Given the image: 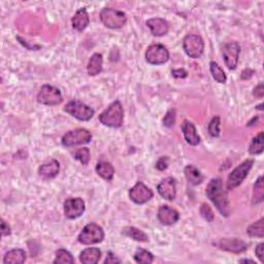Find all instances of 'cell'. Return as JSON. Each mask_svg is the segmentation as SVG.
Listing matches in <instances>:
<instances>
[{"label":"cell","mask_w":264,"mask_h":264,"mask_svg":"<svg viewBox=\"0 0 264 264\" xmlns=\"http://www.w3.org/2000/svg\"><path fill=\"white\" fill-rule=\"evenodd\" d=\"M207 196L214 203L223 217H229L231 213L230 202L228 199L227 191L224 189L223 183L220 178L211 180L207 187Z\"/></svg>","instance_id":"cell-1"},{"label":"cell","mask_w":264,"mask_h":264,"mask_svg":"<svg viewBox=\"0 0 264 264\" xmlns=\"http://www.w3.org/2000/svg\"><path fill=\"white\" fill-rule=\"evenodd\" d=\"M99 122L111 128H119L123 125L124 110L121 102L116 100L111 103L106 110H104L98 117Z\"/></svg>","instance_id":"cell-2"},{"label":"cell","mask_w":264,"mask_h":264,"mask_svg":"<svg viewBox=\"0 0 264 264\" xmlns=\"http://www.w3.org/2000/svg\"><path fill=\"white\" fill-rule=\"evenodd\" d=\"M104 240L103 228L96 223H89L83 228L77 237V240L85 246L99 243Z\"/></svg>","instance_id":"cell-3"},{"label":"cell","mask_w":264,"mask_h":264,"mask_svg":"<svg viewBox=\"0 0 264 264\" xmlns=\"http://www.w3.org/2000/svg\"><path fill=\"white\" fill-rule=\"evenodd\" d=\"M100 20L103 25L111 29H120L127 23V16L124 12L112 7H104L100 12Z\"/></svg>","instance_id":"cell-4"},{"label":"cell","mask_w":264,"mask_h":264,"mask_svg":"<svg viewBox=\"0 0 264 264\" xmlns=\"http://www.w3.org/2000/svg\"><path fill=\"white\" fill-rule=\"evenodd\" d=\"M253 164H254L253 159H247L231 171L227 179L226 184L227 190H234L236 188H238L240 185H241L243 180L248 177L250 170L253 168Z\"/></svg>","instance_id":"cell-5"},{"label":"cell","mask_w":264,"mask_h":264,"mask_svg":"<svg viewBox=\"0 0 264 264\" xmlns=\"http://www.w3.org/2000/svg\"><path fill=\"white\" fill-rule=\"evenodd\" d=\"M92 141V133L85 128H77L66 132L61 140V144L65 148H72L79 144H89Z\"/></svg>","instance_id":"cell-6"},{"label":"cell","mask_w":264,"mask_h":264,"mask_svg":"<svg viewBox=\"0 0 264 264\" xmlns=\"http://www.w3.org/2000/svg\"><path fill=\"white\" fill-rule=\"evenodd\" d=\"M64 112L72 116L73 118L83 122L90 121L95 114L94 110L91 109L90 106H88L87 104L77 100L68 102L64 106Z\"/></svg>","instance_id":"cell-7"},{"label":"cell","mask_w":264,"mask_h":264,"mask_svg":"<svg viewBox=\"0 0 264 264\" xmlns=\"http://www.w3.org/2000/svg\"><path fill=\"white\" fill-rule=\"evenodd\" d=\"M63 100L61 91L51 85H44L37 94V101L48 106L60 104Z\"/></svg>","instance_id":"cell-8"},{"label":"cell","mask_w":264,"mask_h":264,"mask_svg":"<svg viewBox=\"0 0 264 264\" xmlns=\"http://www.w3.org/2000/svg\"><path fill=\"white\" fill-rule=\"evenodd\" d=\"M145 60L151 65H162L169 60V52L163 45H151L145 51Z\"/></svg>","instance_id":"cell-9"},{"label":"cell","mask_w":264,"mask_h":264,"mask_svg":"<svg viewBox=\"0 0 264 264\" xmlns=\"http://www.w3.org/2000/svg\"><path fill=\"white\" fill-rule=\"evenodd\" d=\"M183 48L190 58L197 59L203 54L204 42L197 34H188L183 41Z\"/></svg>","instance_id":"cell-10"},{"label":"cell","mask_w":264,"mask_h":264,"mask_svg":"<svg viewBox=\"0 0 264 264\" xmlns=\"http://www.w3.org/2000/svg\"><path fill=\"white\" fill-rule=\"evenodd\" d=\"M240 53V47L237 42H230L225 44L222 50L224 62L230 71L236 70L239 64V57Z\"/></svg>","instance_id":"cell-11"},{"label":"cell","mask_w":264,"mask_h":264,"mask_svg":"<svg viewBox=\"0 0 264 264\" xmlns=\"http://www.w3.org/2000/svg\"><path fill=\"white\" fill-rule=\"evenodd\" d=\"M154 196L153 191L143 182L136 183L129 190V198L136 204H144Z\"/></svg>","instance_id":"cell-12"},{"label":"cell","mask_w":264,"mask_h":264,"mask_svg":"<svg viewBox=\"0 0 264 264\" xmlns=\"http://www.w3.org/2000/svg\"><path fill=\"white\" fill-rule=\"evenodd\" d=\"M85 202L82 198H68L64 202V215L67 219L74 220L85 213Z\"/></svg>","instance_id":"cell-13"},{"label":"cell","mask_w":264,"mask_h":264,"mask_svg":"<svg viewBox=\"0 0 264 264\" xmlns=\"http://www.w3.org/2000/svg\"><path fill=\"white\" fill-rule=\"evenodd\" d=\"M216 244L219 247V249L234 254L243 253L248 249V243L246 241H243L240 239H234V238L221 239Z\"/></svg>","instance_id":"cell-14"},{"label":"cell","mask_w":264,"mask_h":264,"mask_svg":"<svg viewBox=\"0 0 264 264\" xmlns=\"http://www.w3.org/2000/svg\"><path fill=\"white\" fill-rule=\"evenodd\" d=\"M157 191L160 196L166 200H173L177 195V185L173 178H166L157 186Z\"/></svg>","instance_id":"cell-15"},{"label":"cell","mask_w":264,"mask_h":264,"mask_svg":"<svg viewBox=\"0 0 264 264\" xmlns=\"http://www.w3.org/2000/svg\"><path fill=\"white\" fill-rule=\"evenodd\" d=\"M158 220L161 224L169 226L177 223L180 219V214L177 210L170 208L169 205H161L158 210Z\"/></svg>","instance_id":"cell-16"},{"label":"cell","mask_w":264,"mask_h":264,"mask_svg":"<svg viewBox=\"0 0 264 264\" xmlns=\"http://www.w3.org/2000/svg\"><path fill=\"white\" fill-rule=\"evenodd\" d=\"M60 171V164L56 159H50L43 163L40 168H38V173L45 180H51L56 178L58 173Z\"/></svg>","instance_id":"cell-17"},{"label":"cell","mask_w":264,"mask_h":264,"mask_svg":"<svg viewBox=\"0 0 264 264\" xmlns=\"http://www.w3.org/2000/svg\"><path fill=\"white\" fill-rule=\"evenodd\" d=\"M146 25L150 28L151 33L154 36H164L169 31V24L162 18H153L146 21Z\"/></svg>","instance_id":"cell-18"},{"label":"cell","mask_w":264,"mask_h":264,"mask_svg":"<svg viewBox=\"0 0 264 264\" xmlns=\"http://www.w3.org/2000/svg\"><path fill=\"white\" fill-rule=\"evenodd\" d=\"M182 131L184 134L185 141L187 142L188 144L190 145H197L200 143V136L198 135L196 128H195V126L192 122L185 120L183 125H182Z\"/></svg>","instance_id":"cell-19"},{"label":"cell","mask_w":264,"mask_h":264,"mask_svg":"<svg viewBox=\"0 0 264 264\" xmlns=\"http://www.w3.org/2000/svg\"><path fill=\"white\" fill-rule=\"evenodd\" d=\"M72 28L79 32L84 31L88 27V25H89L90 23V18L85 7L80 8L79 11H76V13L72 19Z\"/></svg>","instance_id":"cell-20"},{"label":"cell","mask_w":264,"mask_h":264,"mask_svg":"<svg viewBox=\"0 0 264 264\" xmlns=\"http://www.w3.org/2000/svg\"><path fill=\"white\" fill-rule=\"evenodd\" d=\"M103 57L99 53H95L91 56L89 62L87 65V72L90 76H95L102 72Z\"/></svg>","instance_id":"cell-21"},{"label":"cell","mask_w":264,"mask_h":264,"mask_svg":"<svg viewBox=\"0 0 264 264\" xmlns=\"http://www.w3.org/2000/svg\"><path fill=\"white\" fill-rule=\"evenodd\" d=\"M101 258V251L98 248H88L80 254V261L84 264H96Z\"/></svg>","instance_id":"cell-22"},{"label":"cell","mask_w":264,"mask_h":264,"mask_svg":"<svg viewBox=\"0 0 264 264\" xmlns=\"http://www.w3.org/2000/svg\"><path fill=\"white\" fill-rule=\"evenodd\" d=\"M27 255L26 252L22 249H14L8 251L4 257H3V263L4 264H22L26 261Z\"/></svg>","instance_id":"cell-23"},{"label":"cell","mask_w":264,"mask_h":264,"mask_svg":"<svg viewBox=\"0 0 264 264\" xmlns=\"http://www.w3.org/2000/svg\"><path fill=\"white\" fill-rule=\"evenodd\" d=\"M96 172L106 182H111L114 179L115 168L110 162L99 161L96 165Z\"/></svg>","instance_id":"cell-24"},{"label":"cell","mask_w":264,"mask_h":264,"mask_svg":"<svg viewBox=\"0 0 264 264\" xmlns=\"http://www.w3.org/2000/svg\"><path fill=\"white\" fill-rule=\"evenodd\" d=\"M184 172H185L186 179H187V181L191 185H194V186L200 185L204 180V177H203V174L201 173V171L198 168H195L194 165L186 166Z\"/></svg>","instance_id":"cell-25"},{"label":"cell","mask_w":264,"mask_h":264,"mask_svg":"<svg viewBox=\"0 0 264 264\" xmlns=\"http://www.w3.org/2000/svg\"><path fill=\"white\" fill-rule=\"evenodd\" d=\"M122 234H124V236L128 237L136 241H141V242H148L149 241L148 236H146L144 231H142L141 229L136 228V227H132V226L125 227L122 230Z\"/></svg>","instance_id":"cell-26"},{"label":"cell","mask_w":264,"mask_h":264,"mask_svg":"<svg viewBox=\"0 0 264 264\" xmlns=\"http://www.w3.org/2000/svg\"><path fill=\"white\" fill-rule=\"evenodd\" d=\"M264 200V187H263V177H259V179L254 184L253 188V196H252V204H259Z\"/></svg>","instance_id":"cell-27"},{"label":"cell","mask_w":264,"mask_h":264,"mask_svg":"<svg viewBox=\"0 0 264 264\" xmlns=\"http://www.w3.org/2000/svg\"><path fill=\"white\" fill-rule=\"evenodd\" d=\"M248 236L251 238H264V218H260L258 221L254 222L247 228Z\"/></svg>","instance_id":"cell-28"},{"label":"cell","mask_w":264,"mask_h":264,"mask_svg":"<svg viewBox=\"0 0 264 264\" xmlns=\"http://www.w3.org/2000/svg\"><path fill=\"white\" fill-rule=\"evenodd\" d=\"M263 141H264V134L263 131H260L255 138H254L250 144L249 146V153L251 155H260L262 154L264 150L263 145Z\"/></svg>","instance_id":"cell-29"},{"label":"cell","mask_w":264,"mask_h":264,"mask_svg":"<svg viewBox=\"0 0 264 264\" xmlns=\"http://www.w3.org/2000/svg\"><path fill=\"white\" fill-rule=\"evenodd\" d=\"M210 71L214 77V80L219 84H225L227 81V76L225 74L222 67L215 61H211L210 63Z\"/></svg>","instance_id":"cell-30"},{"label":"cell","mask_w":264,"mask_h":264,"mask_svg":"<svg viewBox=\"0 0 264 264\" xmlns=\"http://www.w3.org/2000/svg\"><path fill=\"white\" fill-rule=\"evenodd\" d=\"M134 260L138 262V263H141V264H151L153 261H154V255L146 250H144V249H138L136 250V252L134 253V256H133Z\"/></svg>","instance_id":"cell-31"},{"label":"cell","mask_w":264,"mask_h":264,"mask_svg":"<svg viewBox=\"0 0 264 264\" xmlns=\"http://www.w3.org/2000/svg\"><path fill=\"white\" fill-rule=\"evenodd\" d=\"M53 262L55 264H72L74 263V258L68 251L64 249H59L56 252V258Z\"/></svg>","instance_id":"cell-32"},{"label":"cell","mask_w":264,"mask_h":264,"mask_svg":"<svg viewBox=\"0 0 264 264\" xmlns=\"http://www.w3.org/2000/svg\"><path fill=\"white\" fill-rule=\"evenodd\" d=\"M220 124H221V120L220 117L216 116L214 117L212 119V121L209 124V133L213 138H219L220 135Z\"/></svg>","instance_id":"cell-33"},{"label":"cell","mask_w":264,"mask_h":264,"mask_svg":"<svg viewBox=\"0 0 264 264\" xmlns=\"http://www.w3.org/2000/svg\"><path fill=\"white\" fill-rule=\"evenodd\" d=\"M74 159L80 161L83 165H87L90 161V150L88 148L79 149L74 153Z\"/></svg>","instance_id":"cell-34"},{"label":"cell","mask_w":264,"mask_h":264,"mask_svg":"<svg viewBox=\"0 0 264 264\" xmlns=\"http://www.w3.org/2000/svg\"><path fill=\"white\" fill-rule=\"evenodd\" d=\"M200 215H201V217L205 220V221H208L210 223H212L215 219V214L212 210V208L210 207L209 204L207 203H202L201 204V207H200Z\"/></svg>","instance_id":"cell-35"},{"label":"cell","mask_w":264,"mask_h":264,"mask_svg":"<svg viewBox=\"0 0 264 264\" xmlns=\"http://www.w3.org/2000/svg\"><path fill=\"white\" fill-rule=\"evenodd\" d=\"M175 118H177V112H175V110L173 109L169 110L165 114L164 118L162 120L163 126L168 127V128H171V127H173V125L175 124Z\"/></svg>","instance_id":"cell-36"},{"label":"cell","mask_w":264,"mask_h":264,"mask_svg":"<svg viewBox=\"0 0 264 264\" xmlns=\"http://www.w3.org/2000/svg\"><path fill=\"white\" fill-rule=\"evenodd\" d=\"M168 163H169V159L168 157H166V156H163V157L159 158L158 161L156 162V168L160 171L165 170L166 168H168Z\"/></svg>","instance_id":"cell-37"},{"label":"cell","mask_w":264,"mask_h":264,"mask_svg":"<svg viewBox=\"0 0 264 264\" xmlns=\"http://www.w3.org/2000/svg\"><path fill=\"white\" fill-rule=\"evenodd\" d=\"M171 74L175 79H185L188 76V72L184 68H179V70H174L171 72Z\"/></svg>","instance_id":"cell-38"},{"label":"cell","mask_w":264,"mask_h":264,"mask_svg":"<svg viewBox=\"0 0 264 264\" xmlns=\"http://www.w3.org/2000/svg\"><path fill=\"white\" fill-rule=\"evenodd\" d=\"M115 263H121V260L119 258H117L116 255H114L112 252H109L104 260V264H115Z\"/></svg>","instance_id":"cell-39"},{"label":"cell","mask_w":264,"mask_h":264,"mask_svg":"<svg viewBox=\"0 0 264 264\" xmlns=\"http://www.w3.org/2000/svg\"><path fill=\"white\" fill-rule=\"evenodd\" d=\"M253 95L257 97V98H262V97L264 96V88H263L262 83H260L259 85H257L255 88H254Z\"/></svg>","instance_id":"cell-40"},{"label":"cell","mask_w":264,"mask_h":264,"mask_svg":"<svg viewBox=\"0 0 264 264\" xmlns=\"http://www.w3.org/2000/svg\"><path fill=\"white\" fill-rule=\"evenodd\" d=\"M255 253H256V256L260 260V262L263 263L264 262V259H263V255H264V243L263 242H260L259 244H257Z\"/></svg>","instance_id":"cell-41"},{"label":"cell","mask_w":264,"mask_h":264,"mask_svg":"<svg viewBox=\"0 0 264 264\" xmlns=\"http://www.w3.org/2000/svg\"><path fill=\"white\" fill-rule=\"evenodd\" d=\"M9 234H11V227L3 219H1V236L7 237Z\"/></svg>","instance_id":"cell-42"},{"label":"cell","mask_w":264,"mask_h":264,"mask_svg":"<svg viewBox=\"0 0 264 264\" xmlns=\"http://www.w3.org/2000/svg\"><path fill=\"white\" fill-rule=\"evenodd\" d=\"M253 74H254V71H252L251 68H246V70L242 71L240 77H241V80H248V79H251Z\"/></svg>","instance_id":"cell-43"},{"label":"cell","mask_w":264,"mask_h":264,"mask_svg":"<svg viewBox=\"0 0 264 264\" xmlns=\"http://www.w3.org/2000/svg\"><path fill=\"white\" fill-rule=\"evenodd\" d=\"M240 262H251V263H254V261L250 260V259H241V260H240Z\"/></svg>","instance_id":"cell-44"},{"label":"cell","mask_w":264,"mask_h":264,"mask_svg":"<svg viewBox=\"0 0 264 264\" xmlns=\"http://www.w3.org/2000/svg\"><path fill=\"white\" fill-rule=\"evenodd\" d=\"M256 107H257V110H260V111H262V103H261V104H259V105H257Z\"/></svg>","instance_id":"cell-45"}]
</instances>
